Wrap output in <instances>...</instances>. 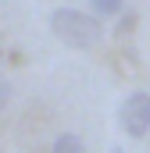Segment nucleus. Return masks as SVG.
<instances>
[{"label":"nucleus","instance_id":"1","mask_svg":"<svg viewBox=\"0 0 150 153\" xmlns=\"http://www.w3.org/2000/svg\"><path fill=\"white\" fill-rule=\"evenodd\" d=\"M50 32L72 50H89L104 39V22L79 7H57L50 11Z\"/></svg>","mask_w":150,"mask_h":153},{"label":"nucleus","instance_id":"4","mask_svg":"<svg viewBox=\"0 0 150 153\" xmlns=\"http://www.w3.org/2000/svg\"><path fill=\"white\" fill-rule=\"evenodd\" d=\"M125 11V0H89V14H97L100 22L104 18H118Z\"/></svg>","mask_w":150,"mask_h":153},{"label":"nucleus","instance_id":"7","mask_svg":"<svg viewBox=\"0 0 150 153\" xmlns=\"http://www.w3.org/2000/svg\"><path fill=\"white\" fill-rule=\"evenodd\" d=\"M0 57H4V53H0Z\"/></svg>","mask_w":150,"mask_h":153},{"label":"nucleus","instance_id":"6","mask_svg":"<svg viewBox=\"0 0 150 153\" xmlns=\"http://www.w3.org/2000/svg\"><path fill=\"white\" fill-rule=\"evenodd\" d=\"M111 153H125V150H122V146H114V150H111Z\"/></svg>","mask_w":150,"mask_h":153},{"label":"nucleus","instance_id":"3","mask_svg":"<svg viewBox=\"0 0 150 153\" xmlns=\"http://www.w3.org/2000/svg\"><path fill=\"white\" fill-rule=\"evenodd\" d=\"M50 153H86V143H82L75 132H61V135L54 139Z\"/></svg>","mask_w":150,"mask_h":153},{"label":"nucleus","instance_id":"2","mask_svg":"<svg viewBox=\"0 0 150 153\" xmlns=\"http://www.w3.org/2000/svg\"><path fill=\"white\" fill-rule=\"evenodd\" d=\"M118 125H122V132L129 139H147V132H150V93H143V89L129 93L122 100V107H118Z\"/></svg>","mask_w":150,"mask_h":153},{"label":"nucleus","instance_id":"5","mask_svg":"<svg viewBox=\"0 0 150 153\" xmlns=\"http://www.w3.org/2000/svg\"><path fill=\"white\" fill-rule=\"evenodd\" d=\"M7 100H11V82L0 78V107H7Z\"/></svg>","mask_w":150,"mask_h":153}]
</instances>
